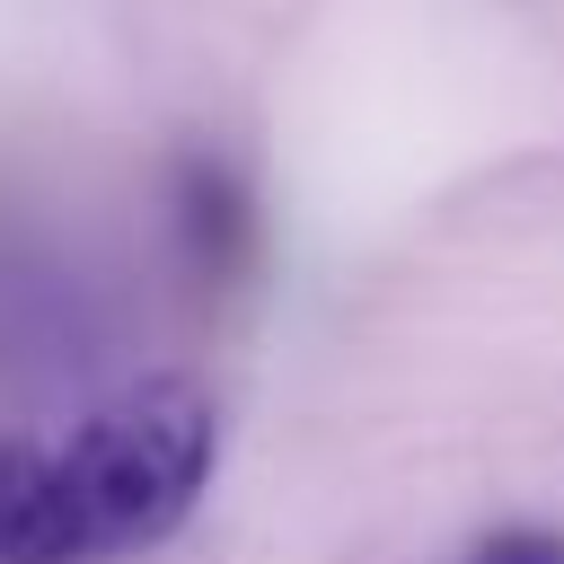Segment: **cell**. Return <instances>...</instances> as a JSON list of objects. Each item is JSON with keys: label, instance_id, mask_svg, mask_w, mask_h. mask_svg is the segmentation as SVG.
Wrapping results in <instances>:
<instances>
[{"label": "cell", "instance_id": "obj_1", "mask_svg": "<svg viewBox=\"0 0 564 564\" xmlns=\"http://www.w3.org/2000/svg\"><path fill=\"white\" fill-rule=\"evenodd\" d=\"M220 458V414L194 379H141L62 432V467L97 555L159 546L194 520Z\"/></svg>", "mask_w": 564, "mask_h": 564}, {"label": "cell", "instance_id": "obj_2", "mask_svg": "<svg viewBox=\"0 0 564 564\" xmlns=\"http://www.w3.org/2000/svg\"><path fill=\"white\" fill-rule=\"evenodd\" d=\"M167 238L203 291H229L256 264V185L229 150H176L167 167Z\"/></svg>", "mask_w": 564, "mask_h": 564}, {"label": "cell", "instance_id": "obj_3", "mask_svg": "<svg viewBox=\"0 0 564 564\" xmlns=\"http://www.w3.org/2000/svg\"><path fill=\"white\" fill-rule=\"evenodd\" d=\"M0 564H97L62 441H0Z\"/></svg>", "mask_w": 564, "mask_h": 564}, {"label": "cell", "instance_id": "obj_4", "mask_svg": "<svg viewBox=\"0 0 564 564\" xmlns=\"http://www.w3.org/2000/svg\"><path fill=\"white\" fill-rule=\"evenodd\" d=\"M449 564H564V520H494V529H476Z\"/></svg>", "mask_w": 564, "mask_h": 564}]
</instances>
